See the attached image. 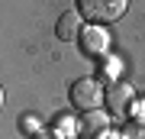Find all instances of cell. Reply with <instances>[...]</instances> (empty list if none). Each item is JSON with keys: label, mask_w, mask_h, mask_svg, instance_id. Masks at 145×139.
<instances>
[{"label": "cell", "mask_w": 145, "mask_h": 139, "mask_svg": "<svg viewBox=\"0 0 145 139\" xmlns=\"http://www.w3.org/2000/svg\"><path fill=\"white\" fill-rule=\"evenodd\" d=\"M103 84L97 81V78H78V81L71 84V103L84 113H90V110H103Z\"/></svg>", "instance_id": "obj_2"}, {"label": "cell", "mask_w": 145, "mask_h": 139, "mask_svg": "<svg viewBox=\"0 0 145 139\" xmlns=\"http://www.w3.org/2000/svg\"><path fill=\"white\" fill-rule=\"evenodd\" d=\"M132 113H135L132 123H142V120H145V100H135V103H132Z\"/></svg>", "instance_id": "obj_10"}, {"label": "cell", "mask_w": 145, "mask_h": 139, "mask_svg": "<svg viewBox=\"0 0 145 139\" xmlns=\"http://www.w3.org/2000/svg\"><path fill=\"white\" fill-rule=\"evenodd\" d=\"M0 110H3V88H0Z\"/></svg>", "instance_id": "obj_13"}, {"label": "cell", "mask_w": 145, "mask_h": 139, "mask_svg": "<svg viewBox=\"0 0 145 139\" xmlns=\"http://www.w3.org/2000/svg\"><path fill=\"white\" fill-rule=\"evenodd\" d=\"M32 139H58L55 133H39V136H32Z\"/></svg>", "instance_id": "obj_12"}, {"label": "cell", "mask_w": 145, "mask_h": 139, "mask_svg": "<svg viewBox=\"0 0 145 139\" xmlns=\"http://www.w3.org/2000/svg\"><path fill=\"white\" fill-rule=\"evenodd\" d=\"M23 129L29 133V139H32V136H39V133H45V129H42V120H39V117H32V113L23 117Z\"/></svg>", "instance_id": "obj_8"}, {"label": "cell", "mask_w": 145, "mask_h": 139, "mask_svg": "<svg viewBox=\"0 0 145 139\" xmlns=\"http://www.w3.org/2000/svg\"><path fill=\"white\" fill-rule=\"evenodd\" d=\"M84 16L78 10H65L61 16H58V23H55V36L61 39V42H74V39H81V29H84Z\"/></svg>", "instance_id": "obj_5"}, {"label": "cell", "mask_w": 145, "mask_h": 139, "mask_svg": "<svg viewBox=\"0 0 145 139\" xmlns=\"http://www.w3.org/2000/svg\"><path fill=\"white\" fill-rule=\"evenodd\" d=\"M103 103L113 110V113H126V110L135 103V91H132L126 81H113V84L103 91Z\"/></svg>", "instance_id": "obj_4"}, {"label": "cell", "mask_w": 145, "mask_h": 139, "mask_svg": "<svg viewBox=\"0 0 145 139\" xmlns=\"http://www.w3.org/2000/svg\"><path fill=\"white\" fill-rule=\"evenodd\" d=\"M97 139H123V136H119V133H113V129H106V133H100Z\"/></svg>", "instance_id": "obj_11"}, {"label": "cell", "mask_w": 145, "mask_h": 139, "mask_svg": "<svg viewBox=\"0 0 145 139\" xmlns=\"http://www.w3.org/2000/svg\"><path fill=\"white\" fill-rule=\"evenodd\" d=\"M52 133H55L58 139H71V136H78V133H81V120H74L71 113H58V117H55Z\"/></svg>", "instance_id": "obj_7"}, {"label": "cell", "mask_w": 145, "mask_h": 139, "mask_svg": "<svg viewBox=\"0 0 145 139\" xmlns=\"http://www.w3.org/2000/svg\"><path fill=\"white\" fill-rule=\"evenodd\" d=\"M81 52L84 55H90V58H103L106 52H110V29L106 26H93V23H87L81 29Z\"/></svg>", "instance_id": "obj_3"}, {"label": "cell", "mask_w": 145, "mask_h": 139, "mask_svg": "<svg viewBox=\"0 0 145 139\" xmlns=\"http://www.w3.org/2000/svg\"><path fill=\"white\" fill-rule=\"evenodd\" d=\"M106 129H110V113L106 110H90V113L81 117V136L97 139L100 133H106Z\"/></svg>", "instance_id": "obj_6"}, {"label": "cell", "mask_w": 145, "mask_h": 139, "mask_svg": "<svg viewBox=\"0 0 145 139\" xmlns=\"http://www.w3.org/2000/svg\"><path fill=\"white\" fill-rule=\"evenodd\" d=\"M103 74L110 78V84H113V81H119V78H116V74H119V62H116V58H110V62H106V68H103Z\"/></svg>", "instance_id": "obj_9"}, {"label": "cell", "mask_w": 145, "mask_h": 139, "mask_svg": "<svg viewBox=\"0 0 145 139\" xmlns=\"http://www.w3.org/2000/svg\"><path fill=\"white\" fill-rule=\"evenodd\" d=\"M126 7H129L126 0H81L78 13L84 20H90L93 26H106V23H116L126 13Z\"/></svg>", "instance_id": "obj_1"}]
</instances>
